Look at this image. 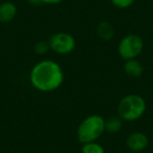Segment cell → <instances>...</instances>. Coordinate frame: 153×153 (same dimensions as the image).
Wrapping results in <instances>:
<instances>
[{"instance_id":"12","label":"cell","mask_w":153,"mask_h":153,"mask_svg":"<svg viewBox=\"0 0 153 153\" xmlns=\"http://www.w3.org/2000/svg\"><path fill=\"white\" fill-rule=\"evenodd\" d=\"M34 51H35V53L39 56L46 55V53L51 51L48 41L40 40V41H38V42H36L34 45Z\"/></svg>"},{"instance_id":"7","label":"cell","mask_w":153,"mask_h":153,"mask_svg":"<svg viewBox=\"0 0 153 153\" xmlns=\"http://www.w3.org/2000/svg\"><path fill=\"white\" fill-rule=\"evenodd\" d=\"M18 7L13 1H3L0 3V23H10L16 18Z\"/></svg>"},{"instance_id":"11","label":"cell","mask_w":153,"mask_h":153,"mask_svg":"<svg viewBox=\"0 0 153 153\" xmlns=\"http://www.w3.org/2000/svg\"><path fill=\"white\" fill-rule=\"evenodd\" d=\"M81 153H106L105 149L98 140L82 144Z\"/></svg>"},{"instance_id":"2","label":"cell","mask_w":153,"mask_h":153,"mask_svg":"<svg viewBox=\"0 0 153 153\" xmlns=\"http://www.w3.org/2000/svg\"><path fill=\"white\" fill-rule=\"evenodd\" d=\"M147 109L146 100L142 96L130 94L123 97L117 104V115L124 122L132 123L140 120L145 114Z\"/></svg>"},{"instance_id":"1","label":"cell","mask_w":153,"mask_h":153,"mask_svg":"<svg viewBox=\"0 0 153 153\" xmlns=\"http://www.w3.org/2000/svg\"><path fill=\"white\" fill-rule=\"evenodd\" d=\"M65 79L63 68L57 61L43 59L37 62L30 71V82L36 90L53 92L59 89Z\"/></svg>"},{"instance_id":"8","label":"cell","mask_w":153,"mask_h":153,"mask_svg":"<svg viewBox=\"0 0 153 153\" xmlns=\"http://www.w3.org/2000/svg\"><path fill=\"white\" fill-rule=\"evenodd\" d=\"M123 68L125 74L133 79H138L144 74V66L137 59L126 60Z\"/></svg>"},{"instance_id":"10","label":"cell","mask_w":153,"mask_h":153,"mask_svg":"<svg viewBox=\"0 0 153 153\" xmlns=\"http://www.w3.org/2000/svg\"><path fill=\"white\" fill-rule=\"evenodd\" d=\"M124 121L119 115H112L105 119V132L108 133H117L123 128Z\"/></svg>"},{"instance_id":"13","label":"cell","mask_w":153,"mask_h":153,"mask_svg":"<svg viewBox=\"0 0 153 153\" xmlns=\"http://www.w3.org/2000/svg\"><path fill=\"white\" fill-rule=\"evenodd\" d=\"M111 4L119 10H127L134 4L135 0H110Z\"/></svg>"},{"instance_id":"3","label":"cell","mask_w":153,"mask_h":153,"mask_svg":"<svg viewBox=\"0 0 153 153\" xmlns=\"http://www.w3.org/2000/svg\"><path fill=\"white\" fill-rule=\"evenodd\" d=\"M105 133V119L100 114H90L76 128V137L81 144L96 142Z\"/></svg>"},{"instance_id":"6","label":"cell","mask_w":153,"mask_h":153,"mask_svg":"<svg viewBox=\"0 0 153 153\" xmlns=\"http://www.w3.org/2000/svg\"><path fill=\"white\" fill-rule=\"evenodd\" d=\"M149 145L148 136L140 131H134L130 133L126 138V146L131 152L138 153L146 150Z\"/></svg>"},{"instance_id":"15","label":"cell","mask_w":153,"mask_h":153,"mask_svg":"<svg viewBox=\"0 0 153 153\" xmlns=\"http://www.w3.org/2000/svg\"><path fill=\"white\" fill-rule=\"evenodd\" d=\"M27 1H28V2H30V3H33V4H39L37 0H27Z\"/></svg>"},{"instance_id":"9","label":"cell","mask_w":153,"mask_h":153,"mask_svg":"<svg viewBox=\"0 0 153 153\" xmlns=\"http://www.w3.org/2000/svg\"><path fill=\"white\" fill-rule=\"evenodd\" d=\"M96 33L99 39L102 41H105V42L112 40L115 34L113 25L107 20H103V21L99 22L96 28Z\"/></svg>"},{"instance_id":"4","label":"cell","mask_w":153,"mask_h":153,"mask_svg":"<svg viewBox=\"0 0 153 153\" xmlns=\"http://www.w3.org/2000/svg\"><path fill=\"white\" fill-rule=\"evenodd\" d=\"M144 46L142 37L136 34H128L120 40L117 44V53L124 61L137 59L144 51Z\"/></svg>"},{"instance_id":"14","label":"cell","mask_w":153,"mask_h":153,"mask_svg":"<svg viewBox=\"0 0 153 153\" xmlns=\"http://www.w3.org/2000/svg\"><path fill=\"white\" fill-rule=\"evenodd\" d=\"M39 4H45V5H57L63 2V0H37Z\"/></svg>"},{"instance_id":"5","label":"cell","mask_w":153,"mask_h":153,"mask_svg":"<svg viewBox=\"0 0 153 153\" xmlns=\"http://www.w3.org/2000/svg\"><path fill=\"white\" fill-rule=\"evenodd\" d=\"M51 51L60 56L71 53L76 47V38L66 32H58L53 34L48 40Z\"/></svg>"}]
</instances>
